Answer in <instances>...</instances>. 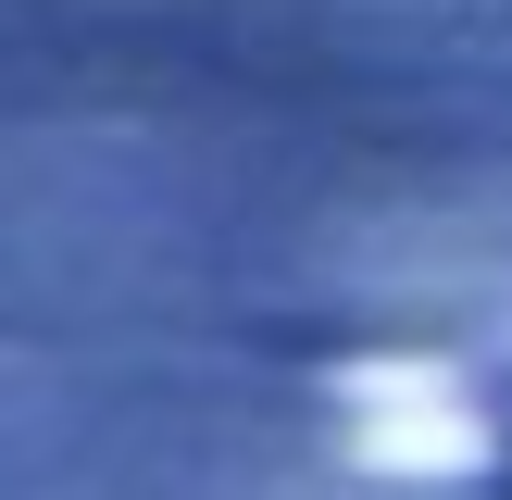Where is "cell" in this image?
Wrapping results in <instances>:
<instances>
[{
  "mask_svg": "<svg viewBox=\"0 0 512 500\" xmlns=\"http://www.w3.org/2000/svg\"><path fill=\"white\" fill-rule=\"evenodd\" d=\"M338 438L363 450L388 488H463V475L500 463L488 400L438 363V350H375V363L338 375Z\"/></svg>",
  "mask_w": 512,
  "mask_h": 500,
  "instance_id": "cell-1",
  "label": "cell"
}]
</instances>
